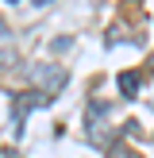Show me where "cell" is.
Masks as SVG:
<instances>
[{
	"label": "cell",
	"mask_w": 154,
	"mask_h": 158,
	"mask_svg": "<svg viewBox=\"0 0 154 158\" xmlns=\"http://www.w3.org/2000/svg\"><path fill=\"white\" fill-rule=\"evenodd\" d=\"M108 158H139V154L127 151V147H112V151H108Z\"/></svg>",
	"instance_id": "obj_4"
},
{
	"label": "cell",
	"mask_w": 154,
	"mask_h": 158,
	"mask_svg": "<svg viewBox=\"0 0 154 158\" xmlns=\"http://www.w3.org/2000/svg\"><path fill=\"white\" fill-rule=\"evenodd\" d=\"M0 35H8V27H4V19H0Z\"/></svg>",
	"instance_id": "obj_5"
},
{
	"label": "cell",
	"mask_w": 154,
	"mask_h": 158,
	"mask_svg": "<svg viewBox=\"0 0 154 158\" xmlns=\"http://www.w3.org/2000/svg\"><path fill=\"white\" fill-rule=\"evenodd\" d=\"M8 4H15V0H8Z\"/></svg>",
	"instance_id": "obj_7"
},
{
	"label": "cell",
	"mask_w": 154,
	"mask_h": 158,
	"mask_svg": "<svg viewBox=\"0 0 154 158\" xmlns=\"http://www.w3.org/2000/svg\"><path fill=\"white\" fill-rule=\"evenodd\" d=\"M150 66H154V62H150Z\"/></svg>",
	"instance_id": "obj_8"
},
{
	"label": "cell",
	"mask_w": 154,
	"mask_h": 158,
	"mask_svg": "<svg viewBox=\"0 0 154 158\" xmlns=\"http://www.w3.org/2000/svg\"><path fill=\"white\" fill-rule=\"evenodd\" d=\"M31 4H50V0H31Z\"/></svg>",
	"instance_id": "obj_6"
},
{
	"label": "cell",
	"mask_w": 154,
	"mask_h": 158,
	"mask_svg": "<svg viewBox=\"0 0 154 158\" xmlns=\"http://www.w3.org/2000/svg\"><path fill=\"white\" fill-rule=\"evenodd\" d=\"M116 81H120V93H123V97H135L139 85H143V77H139V69H123Z\"/></svg>",
	"instance_id": "obj_3"
},
{
	"label": "cell",
	"mask_w": 154,
	"mask_h": 158,
	"mask_svg": "<svg viewBox=\"0 0 154 158\" xmlns=\"http://www.w3.org/2000/svg\"><path fill=\"white\" fill-rule=\"evenodd\" d=\"M31 77L43 85V93H50V97H54V93L66 85V77H69V73H66L62 66H43V62H38V66H31Z\"/></svg>",
	"instance_id": "obj_2"
},
{
	"label": "cell",
	"mask_w": 154,
	"mask_h": 158,
	"mask_svg": "<svg viewBox=\"0 0 154 158\" xmlns=\"http://www.w3.org/2000/svg\"><path fill=\"white\" fill-rule=\"evenodd\" d=\"M46 104H50V93H43V89H27V93H19V97H15V104H12L15 135L23 131V120H27V112H31V108H46Z\"/></svg>",
	"instance_id": "obj_1"
}]
</instances>
